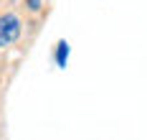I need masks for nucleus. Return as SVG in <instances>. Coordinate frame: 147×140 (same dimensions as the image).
<instances>
[{
    "label": "nucleus",
    "mask_w": 147,
    "mask_h": 140,
    "mask_svg": "<svg viewBox=\"0 0 147 140\" xmlns=\"http://www.w3.org/2000/svg\"><path fill=\"white\" fill-rule=\"evenodd\" d=\"M20 31H23L20 18L15 16V13H3L0 16V48L15 43L20 38Z\"/></svg>",
    "instance_id": "obj_1"
},
{
    "label": "nucleus",
    "mask_w": 147,
    "mask_h": 140,
    "mask_svg": "<svg viewBox=\"0 0 147 140\" xmlns=\"http://www.w3.org/2000/svg\"><path fill=\"white\" fill-rule=\"evenodd\" d=\"M69 56H71V46H69L66 41H59V43H56V51H53V61H56V66H59V69H66Z\"/></svg>",
    "instance_id": "obj_2"
},
{
    "label": "nucleus",
    "mask_w": 147,
    "mask_h": 140,
    "mask_svg": "<svg viewBox=\"0 0 147 140\" xmlns=\"http://www.w3.org/2000/svg\"><path fill=\"white\" fill-rule=\"evenodd\" d=\"M26 8H28L30 13H38L43 8V0H26Z\"/></svg>",
    "instance_id": "obj_3"
}]
</instances>
